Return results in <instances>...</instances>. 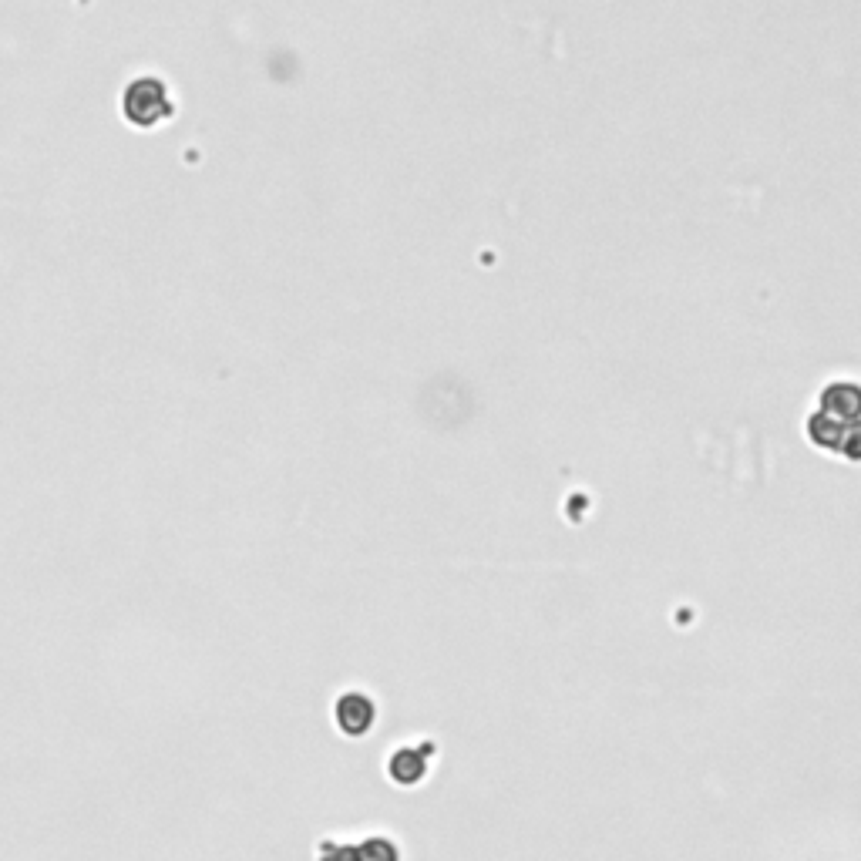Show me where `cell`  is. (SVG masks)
Here are the masks:
<instances>
[{
	"label": "cell",
	"mask_w": 861,
	"mask_h": 861,
	"mask_svg": "<svg viewBox=\"0 0 861 861\" xmlns=\"http://www.w3.org/2000/svg\"><path fill=\"white\" fill-rule=\"evenodd\" d=\"M337 720L344 727V734L357 737V734H367L370 724H374V703L364 693H347L344 700L337 703Z\"/></svg>",
	"instance_id": "1"
},
{
	"label": "cell",
	"mask_w": 861,
	"mask_h": 861,
	"mask_svg": "<svg viewBox=\"0 0 861 861\" xmlns=\"http://www.w3.org/2000/svg\"><path fill=\"white\" fill-rule=\"evenodd\" d=\"M391 774L397 784H414L424 777V761L418 757V751H397L391 761Z\"/></svg>",
	"instance_id": "2"
},
{
	"label": "cell",
	"mask_w": 861,
	"mask_h": 861,
	"mask_svg": "<svg viewBox=\"0 0 861 861\" xmlns=\"http://www.w3.org/2000/svg\"><path fill=\"white\" fill-rule=\"evenodd\" d=\"M360 861H397V851L391 841H370V845L360 851Z\"/></svg>",
	"instance_id": "3"
},
{
	"label": "cell",
	"mask_w": 861,
	"mask_h": 861,
	"mask_svg": "<svg viewBox=\"0 0 861 861\" xmlns=\"http://www.w3.org/2000/svg\"><path fill=\"white\" fill-rule=\"evenodd\" d=\"M845 451L851 458H861V424L858 428H851L848 431V438H845Z\"/></svg>",
	"instance_id": "4"
}]
</instances>
